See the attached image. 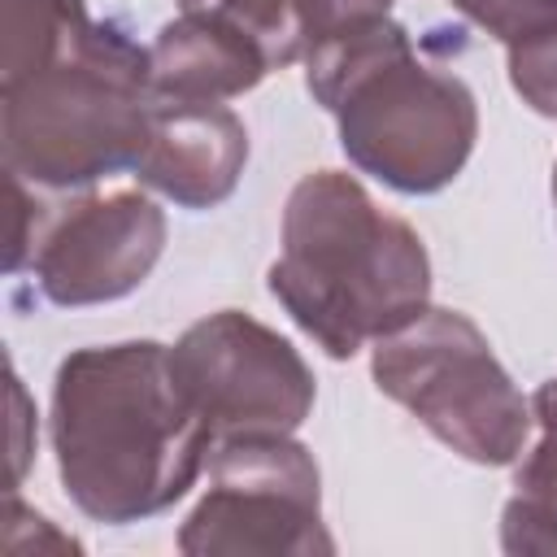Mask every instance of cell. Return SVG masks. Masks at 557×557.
<instances>
[{"label": "cell", "mask_w": 557, "mask_h": 557, "mask_svg": "<svg viewBox=\"0 0 557 557\" xmlns=\"http://www.w3.org/2000/svg\"><path fill=\"white\" fill-rule=\"evenodd\" d=\"M553 209H557V165H553Z\"/></svg>", "instance_id": "14"}, {"label": "cell", "mask_w": 557, "mask_h": 557, "mask_svg": "<svg viewBox=\"0 0 557 557\" xmlns=\"http://www.w3.org/2000/svg\"><path fill=\"white\" fill-rule=\"evenodd\" d=\"M209 483L178 527L187 557H326L322 474L292 435H231L209 448Z\"/></svg>", "instance_id": "6"}, {"label": "cell", "mask_w": 557, "mask_h": 557, "mask_svg": "<svg viewBox=\"0 0 557 557\" xmlns=\"http://www.w3.org/2000/svg\"><path fill=\"white\" fill-rule=\"evenodd\" d=\"M170 370L213 444L231 435H292L313 409V370L287 335L239 309L191 322L170 344Z\"/></svg>", "instance_id": "8"}, {"label": "cell", "mask_w": 557, "mask_h": 557, "mask_svg": "<svg viewBox=\"0 0 557 557\" xmlns=\"http://www.w3.org/2000/svg\"><path fill=\"white\" fill-rule=\"evenodd\" d=\"M178 13H209L244 30L265 52L270 70L305 61V30L296 0H178Z\"/></svg>", "instance_id": "12"}, {"label": "cell", "mask_w": 557, "mask_h": 557, "mask_svg": "<svg viewBox=\"0 0 557 557\" xmlns=\"http://www.w3.org/2000/svg\"><path fill=\"white\" fill-rule=\"evenodd\" d=\"M265 287L326 357L348 361L431 305V257L352 174L313 170L283 205V248Z\"/></svg>", "instance_id": "2"}, {"label": "cell", "mask_w": 557, "mask_h": 557, "mask_svg": "<svg viewBox=\"0 0 557 557\" xmlns=\"http://www.w3.org/2000/svg\"><path fill=\"white\" fill-rule=\"evenodd\" d=\"M152 117V65L122 26L83 13L39 61L0 74L4 170L26 187L87 191L135 170Z\"/></svg>", "instance_id": "4"}, {"label": "cell", "mask_w": 557, "mask_h": 557, "mask_svg": "<svg viewBox=\"0 0 557 557\" xmlns=\"http://www.w3.org/2000/svg\"><path fill=\"white\" fill-rule=\"evenodd\" d=\"M13 235L9 274L30 265L39 292L61 305H109L131 296L165 248V213L144 191H70L61 205L30 200L9 174Z\"/></svg>", "instance_id": "7"}, {"label": "cell", "mask_w": 557, "mask_h": 557, "mask_svg": "<svg viewBox=\"0 0 557 557\" xmlns=\"http://www.w3.org/2000/svg\"><path fill=\"white\" fill-rule=\"evenodd\" d=\"M305 87L335 117L344 157L400 196L444 191L479 139L474 91L418 61L400 22L366 17L305 52Z\"/></svg>", "instance_id": "3"}, {"label": "cell", "mask_w": 557, "mask_h": 557, "mask_svg": "<svg viewBox=\"0 0 557 557\" xmlns=\"http://www.w3.org/2000/svg\"><path fill=\"white\" fill-rule=\"evenodd\" d=\"M48 440L78 513L131 527L165 513L200 479L213 435L174 383L157 339L87 344L52 374Z\"/></svg>", "instance_id": "1"}, {"label": "cell", "mask_w": 557, "mask_h": 557, "mask_svg": "<svg viewBox=\"0 0 557 557\" xmlns=\"http://www.w3.org/2000/svg\"><path fill=\"white\" fill-rule=\"evenodd\" d=\"M148 65L152 96L170 100H231L270 74L265 52L209 13H178L165 22L148 44Z\"/></svg>", "instance_id": "10"}, {"label": "cell", "mask_w": 557, "mask_h": 557, "mask_svg": "<svg viewBox=\"0 0 557 557\" xmlns=\"http://www.w3.org/2000/svg\"><path fill=\"white\" fill-rule=\"evenodd\" d=\"M248 165V126L226 100H170L152 96L148 135L135 178L178 209L222 205Z\"/></svg>", "instance_id": "9"}, {"label": "cell", "mask_w": 557, "mask_h": 557, "mask_svg": "<svg viewBox=\"0 0 557 557\" xmlns=\"http://www.w3.org/2000/svg\"><path fill=\"white\" fill-rule=\"evenodd\" d=\"M300 9V30H305V52L313 44H322L326 35L357 26L366 17H387L392 0H296Z\"/></svg>", "instance_id": "13"}, {"label": "cell", "mask_w": 557, "mask_h": 557, "mask_svg": "<svg viewBox=\"0 0 557 557\" xmlns=\"http://www.w3.org/2000/svg\"><path fill=\"white\" fill-rule=\"evenodd\" d=\"M370 379L474 466H513L527 448L535 413L487 335L457 309L426 305L413 322L374 339Z\"/></svg>", "instance_id": "5"}, {"label": "cell", "mask_w": 557, "mask_h": 557, "mask_svg": "<svg viewBox=\"0 0 557 557\" xmlns=\"http://www.w3.org/2000/svg\"><path fill=\"white\" fill-rule=\"evenodd\" d=\"M505 48L509 83L527 109L557 122V0H448Z\"/></svg>", "instance_id": "11"}]
</instances>
